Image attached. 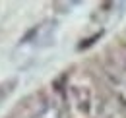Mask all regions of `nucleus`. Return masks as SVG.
<instances>
[{
    "label": "nucleus",
    "mask_w": 126,
    "mask_h": 118,
    "mask_svg": "<svg viewBox=\"0 0 126 118\" xmlns=\"http://www.w3.org/2000/svg\"><path fill=\"white\" fill-rule=\"evenodd\" d=\"M66 114L68 118H93L95 95L87 85L72 83L66 87Z\"/></svg>",
    "instance_id": "obj_1"
}]
</instances>
